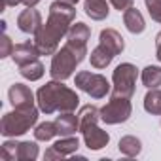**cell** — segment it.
<instances>
[{
  "instance_id": "2e32d148",
  "label": "cell",
  "mask_w": 161,
  "mask_h": 161,
  "mask_svg": "<svg viewBox=\"0 0 161 161\" xmlns=\"http://www.w3.org/2000/svg\"><path fill=\"white\" fill-rule=\"evenodd\" d=\"M84 10H86V15L91 17L93 21H103L110 14V6L106 0H86Z\"/></svg>"
},
{
  "instance_id": "8fae6325",
  "label": "cell",
  "mask_w": 161,
  "mask_h": 161,
  "mask_svg": "<svg viewBox=\"0 0 161 161\" xmlns=\"http://www.w3.org/2000/svg\"><path fill=\"white\" fill-rule=\"evenodd\" d=\"M40 57V51L36 47L34 42H21V44H15L14 46V51H12V59L17 66H23L34 59Z\"/></svg>"
},
{
  "instance_id": "f546056e",
  "label": "cell",
  "mask_w": 161,
  "mask_h": 161,
  "mask_svg": "<svg viewBox=\"0 0 161 161\" xmlns=\"http://www.w3.org/2000/svg\"><path fill=\"white\" fill-rule=\"evenodd\" d=\"M44 157L47 159V161H51V159H63V155L53 148V146H49L47 150H46V153H44Z\"/></svg>"
},
{
  "instance_id": "1f68e13d",
  "label": "cell",
  "mask_w": 161,
  "mask_h": 161,
  "mask_svg": "<svg viewBox=\"0 0 161 161\" xmlns=\"http://www.w3.org/2000/svg\"><path fill=\"white\" fill-rule=\"evenodd\" d=\"M38 2H40V0H25L23 4H25L27 8H36V4H38Z\"/></svg>"
},
{
  "instance_id": "e0dca14e",
  "label": "cell",
  "mask_w": 161,
  "mask_h": 161,
  "mask_svg": "<svg viewBox=\"0 0 161 161\" xmlns=\"http://www.w3.org/2000/svg\"><path fill=\"white\" fill-rule=\"evenodd\" d=\"M114 53L110 51V49H106L103 44H99L93 51H91V55H89V61H91V66L93 68H97V70H103V68H106L112 61H114Z\"/></svg>"
},
{
  "instance_id": "5bb4252c",
  "label": "cell",
  "mask_w": 161,
  "mask_h": 161,
  "mask_svg": "<svg viewBox=\"0 0 161 161\" xmlns=\"http://www.w3.org/2000/svg\"><path fill=\"white\" fill-rule=\"evenodd\" d=\"M123 23H125V27L131 34H142L144 29H146V21H144L142 14L135 6H131L123 12Z\"/></svg>"
},
{
  "instance_id": "ffe728a7",
  "label": "cell",
  "mask_w": 161,
  "mask_h": 161,
  "mask_svg": "<svg viewBox=\"0 0 161 161\" xmlns=\"http://www.w3.org/2000/svg\"><path fill=\"white\" fill-rule=\"evenodd\" d=\"M140 80H142V86L146 89H155L161 86V66H155V64H148L142 74H140Z\"/></svg>"
},
{
  "instance_id": "277c9868",
  "label": "cell",
  "mask_w": 161,
  "mask_h": 161,
  "mask_svg": "<svg viewBox=\"0 0 161 161\" xmlns=\"http://www.w3.org/2000/svg\"><path fill=\"white\" fill-rule=\"evenodd\" d=\"M40 116V108H14L12 112H6L0 121V135L6 138H15L25 133H29L32 127H36Z\"/></svg>"
},
{
  "instance_id": "8992f818",
  "label": "cell",
  "mask_w": 161,
  "mask_h": 161,
  "mask_svg": "<svg viewBox=\"0 0 161 161\" xmlns=\"http://www.w3.org/2000/svg\"><path fill=\"white\" fill-rule=\"evenodd\" d=\"M74 86L80 91L87 93L91 99H104L112 91V86L106 80V76L97 74V72H89V70L78 72L74 78Z\"/></svg>"
},
{
  "instance_id": "f1b7e54d",
  "label": "cell",
  "mask_w": 161,
  "mask_h": 161,
  "mask_svg": "<svg viewBox=\"0 0 161 161\" xmlns=\"http://www.w3.org/2000/svg\"><path fill=\"white\" fill-rule=\"evenodd\" d=\"M108 2L116 8V10H119V12H125L127 8H131L133 4H135V0H108Z\"/></svg>"
},
{
  "instance_id": "9c48e42d",
  "label": "cell",
  "mask_w": 161,
  "mask_h": 161,
  "mask_svg": "<svg viewBox=\"0 0 161 161\" xmlns=\"http://www.w3.org/2000/svg\"><path fill=\"white\" fill-rule=\"evenodd\" d=\"M82 136H84V144L89 150H103L110 142V135L104 129H101L97 123L89 125V127H84L82 129Z\"/></svg>"
},
{
  "instance_id": "484cf974",
  "label": "cell",
  "mask_w": 161,
  "mask_h": 161,
  "mask_svg": "<svg viewBox=\"0 0 161 161\" xmlns=\"http://www.w3.org/2000/svg\"><path fill=\"white\" fill-rule=\"evenodd\" d=\"M17 148H19V140L15 138H8L2 148H0V155L6 161H17Z\"/></svg>"
},
{
  "instance_id": "52a82bcc",
  "label": "cell",
  "mask_w": 161,
  "mask_h": 161,
  "mask_svg": "<svg viewBox=\"0 0 161 161\" xmlns=\"http://www.w3.org/2000/svg\"><path fill=\"white\" fill-rule=\"evenodd\" d=\"M133 114V104L131 99L125 97H110V101L101 108V121L106 125H118L125 123Z\"/></svg>"
},
{
  "instance_id": "4dcf8cb0",
  "label": "cell",
  "mask_w": 161,
  "mask_h": 161,
  "mask_svg": "<svg viewBox=\"0 0 161 161\" xmlns=\"http://www.w3.org/2000/svg\"><path fill=\"white\" fill-rule=\"evenodd\" d=\"M155 57L161 63V32H157V36H155Z\"/></svg>"
},
{
  "instance_id": "d6a6232c",
  "label": "cell",
  "mask_w": 161,
  "mask_h": 161,
  "mask_svg": "<svg viewBox=\"0 0 161 161\" xmlns=\"http://www.w3.org/2000/svg\"><path fill=\"white\" fill-rule=\"evenodd\" d=\"M61 2H64V4H70V6H76L80 0H61Z\"/></svg>"
},
{
  "instance_id": "3957f363",
  "label": "cell",
  "mask_w": 161,
  "mask_h": 161,
  "mask_svg": "<svg viewBox=\"0 0 161 161\" xmlns=\"http://www.w3.org/2000/svg\"><path fill=\"white\" fill-rule=\"evenodd\" d=\"M87 55V46H76L66 42L63 47H59L53 55H51V64H49V74L51 80H68L76 66L82 63Z\"/></svg>"
},
{
  "instance_id": "d6986e66",
  "label": "cell",
  "mask_w": 161,
  "mask_h": 161,
  "mask_svg": "<svg viewBox=\"0 0 161 161\" xmlns=\"http://www.w3.org/2000/svg\"><path fill=\"white\" fill-rule=\"evenodd\" d=\"M78 119H80V131H82L84 127L95 125V123H99V119H101V108H97V106H93V104H86V106L80 108Z\"/></svg>"
},
{
  "instance_id": "cb8c5ba5",
  "label": "cell",
  "mask_w": 161,
  "mask_h": 161,
  "mask_svg": "<svg viewBox=\"0 0 161 161\" xmlns=\"http://www.w3.org/2000/svg\"><path fill=\"white\" fill-rule=\"evenodd\" d=\"M57 127H55V121H42L34 127V138L38 142H49L53 136H57Z\"/></svg>"
},
{
  "instance_id": "7c38bea8",
  "label": "cell",
  "mask_w": 161,
  "mask_h": 161,
  "mask_svg": "<svg viewBox=\"0 0 161 161\" xmlns=\"http://www.w3.org/2000/svg\"><path fill=\"white\" fill-rule=\"evenodd\" d=\"M55 127L59 136H70L80 131V119L74 112H59V116L55 118Z\"/></svg>"
},
{
  "instance_id": "4fadbf2b",
  "label": "cell",
  "mask_w": 161,
  "mask_h": 161,
  "mask_svg": "<svg viewBox=\"0 0 161 161\" xmlns=\"http://www.w3.org/2000/svg\"><path fill=\"white\" fill-rule=\"evenodd\" d=\"M99 44H103L106 49H110L114 55H119L125 49V42L123 36L116 31V29H103L99 34Z\"/></svg>"
},
{
  "instance_id": "ac0fdd59",
  "label": "cell",
  "mask_w": 161,
  "mask_h": 161,
  "mask_svg": "<svg viewBox=\"0 0 161 161\" xmlns=\"http://www.w3.org/2000/svg\"><path fill=\"white\" fill-rule=\"evenodd\" d=\"M118 148H119V153H123L127 157H136L142 152V142H140V138H136L133 135H125L119 138Z\"/></svg>"
},
{
  "instance_id": "ba28073f",
  "label": "cell",
  "mask_w": 161,
  "mask_h": 161,
  "mask_svg": "<svg viewBox=\"0 0 161 161\" xmlns=\"http://www.w3.org/2000/svg\"><path fill=\"white\" fill-rule=\"evenodd\" d=\"M8 99L14 108H31L36 104V95L25 84H14L8 89Z\"/></svg>"
},
{
  "instance_id": "4316f807",
  "label": "cell",
  "mask_w": 161,
  "mask_h": 161,
  "mask_svg": "<svg viewBox=\"0 0 161 161\" xmlns=\"http://www.w3.org/2000/svg\"><path fill=\"white\" fill-rule=\"evenodd\" d=\"M146 10L150 14V17L157 23H161V0H144Z\"/></svg>"
},
{
  "instance_id": "9a60e30c",
  "label": "cell",
  "mask_w": 161,
  "mask_h": 161,
  "mask_svg": "<svg viewBox=\"0 0 161 161\" xmlns=\"http://www.w3.org/2000/svg\"><path fill=\"white\" fill-rule=\"evenodd\" d=\"M89 38H91V29L82 21L72 23V27L68 29V34H66V42L76 44V46H87Z\"/></svg>"
},
{
  "instance_id": "83f0119b",
  "label": "cell",
  "mask_w": 161,
  "mask_h": 161,
  "mask_svg": "<svg viewBox=\"0 0 161 161\" xmlns=\"http://www.w3.org/2000/svg\"><path fill=\"white\" fill-rule=\"evenodd\" d=\"M12 51H14V44H12L10 36L6 32H2V38H0V59L12 57Z\"/></svg>"
},
{
  "instance_id": "603a6c76",
  "label": "cell",
  "mask_w": 161,
  "mask_h": 161,
  "mask_svg": "<svg viewBox=\"0 0 161 161\" xmlns=\"http://www.w3.org/2000/svg\"><path fill=\"white\" fill-rule=\"evenodd\" d=\"M44 64L38 61V59H34V61H31V63H27V64H23V66H19V74L25 78V80H29V82H36V80H40L42 76H44Z\"/></svg>"
},
{
  "instance_id": "7402d4cb",
  "label": "cell",
  "mask_w": 161,
  "mask_h": 161,
  "mask_svg": "<svg viewBox=\"0 0 161 161\" xmlns=\"http://www.w3.org/2000/svg\"><path fill=\"white\" fill-rule=\"evenodd\" d=\"M144 110L152 116H161V89H148L144 97Z\"/></svg>"
},
{
  "instance_id": "d4e9b609",
  "label": "cell",
  "mask_w": 161,
  "mask_h": 161,
  "mask_svg": "<svg viewBox=\"0 0 161 161\" xmlns=\"http://www.w3.org/2000/svg\"><path fill=\"white\" fill-rule=\"evenodd\" d=\"M38 155H40V148H38L36 142H31V140L19 142V148H17V161H34Z\"/></svg>"
},
{
  "instance_id": "30bf717a",
  "label": "cell",
  "mask_w": 161,
  "mask_h": 161,
  "mask_svg": "<svg viewBox=\"0 0 161 161\" xmlns=\"http://www.w3.org/2000/svg\"><path fill=\"white\" fill-rule=\"evenodd\" d=\"M42 27V15L34 8H27L17 15V29L25 34H36V31Z\"/></svg>"
},
{
  "instance_id": "44dd1931",
  "label": "cell",
  "mask_w": 161,
  "mask_h": 161,
  "mask_svg": "<svg viewBox=\"0 0 161 161\" xmlns=\"http://www.w3.org/2000/svg\"><path fill=\"white\" fill-rule=\"evenodd\" d=\"M53 148H55L63 157L74 155V153L78 152V148H80V140H78V136H74V135H70V136H61V138L53 144Z\"/></svg>"
},
{
  "instance_id": "5b68a950",
  "label": "cell",
  "mask_w": 161,
  "mask_h": 161,
  "mask_svg": "<svg viewBox=\"0 0 161 161\" xmlns=\"http://www.w3.org/2000/svg\"><path fill=\"white\" fill-rule=\"evenodd\" d=\"M138 70L133 63H121L114 68L112 74V97H125L131 99L135 95Z\"/></svg>"
},
{
  "instance_id": "7a4b0ae2",
  "label": "cell",
  "mask_w": 161,
  "mask_h": 161,
  "mask_svg": "<svg viewBox=\"0 0 161 161\" xmlns=\"http://www.w3.org/2000/svg\"><path fill=\"white\" fill-rule=\"evenodd\" d=\"M36 104L46 116L53 112H74L80 104V97L61 80H51L36 91Z\"/></svg>"
},
{
  "instance_id": "6da1fadb",
  "label": "cell",
  "mask_w": 161,
  "mask_h": 161,
  "mask_svg": "<svg viewBox=\"0 0 161 161\" xmlns=\"http://www.w3.org/2000/svg\"><path fill=\"white\" fill-rule=\"evenodd\" d=\"M74 19H76V6L64 4L61 0H55L49 4L47 21L42 23L32 40L40 55H53L59 49V44L68 34V29L72 27Z\"/></svg>"
}]
</instances>
